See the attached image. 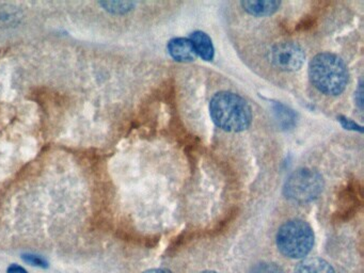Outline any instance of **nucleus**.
Listing matches in <instances>:
<instances>
[{"mask_svg":"<svg viewBox=\"0 0 364 273\" xmlns=\"http://www.w3.org/2000/svg\"><path fill=\"white\" fill-rule=\"evenodd\" d=\"M209 113L213 122L226 132H242L252 122L249 104L240 95L227 91L217 93L211 99Z\"/></svg>","mask_w":364,"mask_h":273,"instance_id":"obj_1","label":"nucleus"},{"mask_svg":"<svg viewBox=\"0 0 364 273\" xmlns=\"http://www.w3.org/2000/svg\"><path fill=\"white\" fill-rule=\"evenodd\" d=\"M311 83L320 92L326 95H340L348 83L347 66L340 57L330 52H322L309 64Z\"/></svg>","mask_w":364,"mask_h":273,"instance_id":"obj_2","label":"nucleus"},{"mask_svg":"<svg viewBox=\"0 0 364 273\" xmlns=\"http://www.w3.org/2000/svg\"><path fill=\"white\" fill-rule=\"evenodd\" d=\"M314 245V233L307 222L291 220L280 228L277 233V247L282 254L289 259L307 256Z\"/></svg>","mask_w":364,"mask_h":273,"instance_id":"obj_3","label":"nucleus"},{"mask_svg":"<svg viewBox=\"0 0 364 273\" xmlns=\"http://www.w3.org/2000/svg\"><path fill=\"white\" fill-rule=\"evenodd\" d=\"M324 189V179L316 170L303 168L285 181V196L293 202L309 203L320 196Z\"/></svg>","mask_w":364,"mask_h":273,"instance_id":"obj_4","label":"nucleus"},{"mask_svg":"<svg viewBox=\"0 0 364 273\" xmlns=\"http://www.w3.org/2000/svg\"><path fill=\"white\" fill-rule=\"evenodd\" d=\"M270 61L281 71L295 72L305 63V54L300 45L294 42H281L270 50Z\"/></svg>","mask_w":364,"mask_h":273,"instance_id":"obj_5","label":"nucleus"},{"mask_svg":"<svg viewBox=\"0 0 364 273\" xmlns=\"http://www.w3.org/2000/svg\"><path fill=\"white\" fill-rule=\"evenodd\" d=\"M168 52L175 61L179 62L195 61L197 57L193 44L188 39H172L168 43Z\"/></svg>","mask_w":364,"mask_h":273,"instance_id":"obj_6","label":"nucleus"},{"mask_svg":"<svg viewBox=\"0 0 364 273\" xmlns=\"http://www.w3.org/2000/svg\"><path fill=\"white\" fill-rule=\"evenodd\" d=\"M242 9L253 17H268L279 10L281 3L276 0H260V1H242Z\"/></svg>","mask_w":364,"mask_h":273,"instance_id":"obj_7","label":"nucleus"},{"mask_svg":"<svg viewBox=\"0 0 364 273\" xmlns=\"http://www.w3.org/2000/svg\"><path fill=\"white\" fill-rule=\"evenodd\" d=\"M191 42L198 56L201 57L205 61L213 60L215 54L214 46L207 33L195 31L191 34Z\"/></svg>","mask_w":364,"mask_h":273,"instance_id":"obj_8","label":"nucleus"},{"mask_svg":"<svg viewBox=\"0 0 364 273\" xmlns=\"http://www.w3.org/2000/svg\"><path fill=\"white\" fill-rule=\"evenodd\" d=\"M295 273H336V271L325 259H309L297 265Z\"/></svg>","mask_w":364,"mask_h":273,"instance_id":"obj_9","label":"nucleus"},{"mask_svg":"<svg viewBox=\"0 0 364 273\" xmlns=\"http://www.w3.org/2000/svg\"><path fill=\"white\" fill-rule=\"evenodd\" d=\"M99 6L111 14L123 15L131 12L136 3L133 1H101Z\"/></svg>","mask_w":364,"mask_h":273,"instance_id":"obj_10","label":"nucleus"},{"mask_svg":"<svg viewBox=\"0 0 364 273\" xmlns=\"http://www.w3.org/2000/svg\"><path fill=\"white\" fill-rule=\"evenodd\" d=\"M251 273H283V271L276 264L261 263L252 268Z\"/></svg>","mask_w":364,"mask_h":273,"instance_id":"obj_11","label":"nucleus"},{"mask_svg":"<svg viewBox=\"0 0 364 273\" xmlns=\"http://www.w3.org/2000/svg\"><path fill=\"white\" fill-rule=\"evenodd\" d=\"M23 261L28 263V264L32 265V266L41 267V268H45L47 267V263L45 259L42 257L38 256V255L26 254L23 256Z\"/></svg>","mask_w":364,"mask_h":273,"instance_id":"obj_12","label":"nucleus"},{"mask_svg":"<svg viewBox=\"0 0 364 273\" xmlns=\"http://www.w3.org/2000/svg\"><path fill=\"white\" fill-rule=\"evenodd\" d=\"M340 121L341 123H342V125H343L344 128H346V130H359V132H361V128L360 126H358L357 124H356L355 122H352V120H349V119L343 118V117H340Z\"/></svg>","mask_w":364,"mask_h":273,"instance_id":"obj_13","label":"nucleus"},{"mask_svg":"<svg viewBox=\"0 0 364 273\" xmlns=\"http://www.w3.org/2000/svg\"><path fill=\"white\" fill-rule=\"evenodd\" d=\"M8 273H28L25 269L21 267L17 266V265H12L8 268Z\"/></svg>","mask_w":364,"mask_h":273,"instance_id":"obj_14","label":"nucleus"},{"mask_svg":"<svg viewBox=\"0 0 364 273\" xmlns=\"http://www.w3.org/2000/svg\"><path fill=\"white\" fill-rule=\"evenodd\" d=\"M144 273H172L171 271L167 269H151V270L146 271Z\"/></svg>","mask_w":364,"mask_h":273,"instance_id":"obj_15","label":"nucleus"},{"mask_svg":"<svg viewBox=\"0 0 364 273\" xmlns=\"http://www.w3.org/2000/svg\"><path fill=\"white\" fill-rule=\"evenodd\" d=\"M198 273H217V272H215V271H202V272H198Z\"/></svg>","mask_w":364,"mask_h":273,"instance_id":"obj_16","label":"nucleus"}]
</instances>
